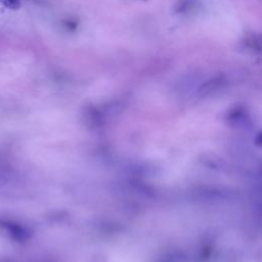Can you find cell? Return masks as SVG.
Segmentation results:
<instances>
[{"label": "cell", "instance_id": "1", "mask_svg": "<svg viewBox=\"0 0 262 262\" xmlns=\"http://www.w3.org/2000/svg\"><path fill=\"white\" fill-rule=\"evenodd\" d=\"M0 227L16 242H25L30 236V231L25 226L8 219H0Z\"/></svg>", "mask_w": 262, "mask_h": 262}, {"label": "cell", "instance_id": "2", "mask_svg": "<svg viewBox=\"0 0 262 262\" xmlns=\"http://www.w3.org/2000/svg\"><path fill=\"white\" fill-rule=\"evenodd\" d=\"M0 2L9 9L16 10L20 7V0H0Z\"/></svg>", "mask_w": 262, "mask_h": 262}]
</instances>
